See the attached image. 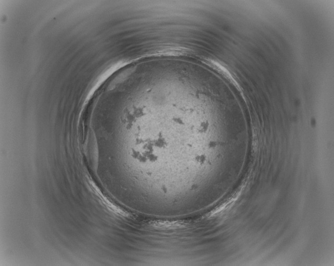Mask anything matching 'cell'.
Segmentation results:
<instances>
[{
  "label": "cell",
  "mask_w": 334,
  "mask_h": 266,
  "mask_svg": "<svg viewBox=\"0 0 334 266\" xmlns=\"http://www.w3.org/2000/svg\"><path fill=\"white\" fill-rule=\"evenodd\" d=\"M201 62L231 81L236 82L230 71L218 61L209 57H202Z\"/></svg>",
  "instance_id": "obj_1"
}]
</instances>
